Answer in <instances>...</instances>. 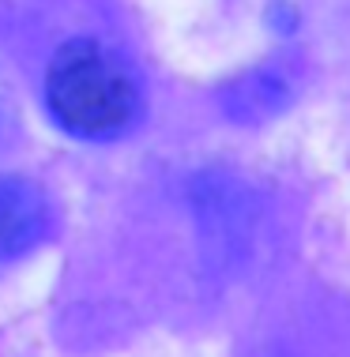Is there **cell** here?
Returning <instances> with one entry per match:
<instances>
[{
	"mask_svg": "<svg viewBox=\"0 0 350 357\" xmlns=\"http://www.w3.org/2000/svg\"><path fill=\"white\" fill-rule=\"evenodd\" d=\"M50 199L23 177H0V256L12 259L38 248L50 234Z\"/></svg>",
	"mask_w": 350,
	"mask_h": 357,
	"instance_id": "7a4b0ae2",
	"label": "cell"
},
{
	"mask_svg": "<svg viewBox=\"0 0 350 357\" xmlns=\"http://www.w3.org/2000/svg\"><path fill=\"white\" fill-rule=\"evenodd\" d=\"M45 105L68 136L117 139L140 121L143 94L113 50L94 38H72L45 72Z\"/></svg>",
	"mask_w": 350,
	"mask_h": 357,
	"instance_id": "6da1fadb",
	"label": "cell"
}]
</instances>
